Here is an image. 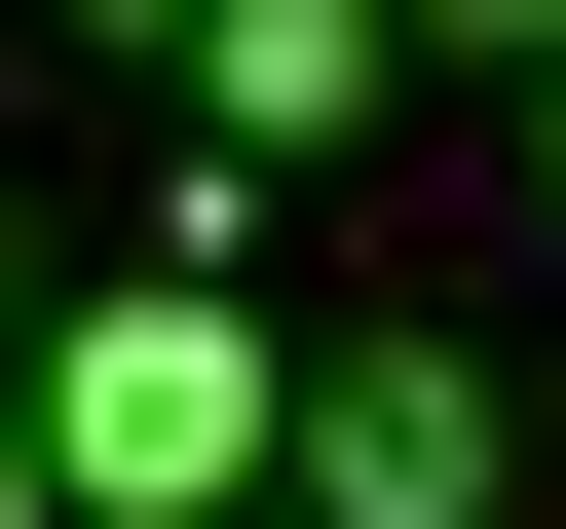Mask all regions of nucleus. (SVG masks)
Returning <instances> with one entry per match:
<instances>
[{
    "label": "nucleus",
    "instance_id": "nucleus-1",
    "mask_svg": "<svg viewBox=\"0 0 566 529\" xmlns=\"http://www.w3.org/2000/svg\"><path fill=\"white\" fill-rule=\"evenodd\" d=\"M264 416H303V378H264V303H227V264H114V303L39 341V454H76V529H189V491H264Z\"/></svg>",
    "mask_w": 566,
    "mask_h": 529
},
{
    "label": "nucleus",
    "instance_id": "nucleus-2",
    "mask_svg": "<svg viewBox=\"0 0 566 529\" xmlns=\"http://www.w3.org/2000/svg\"><path fill=\"white\" fill-rule=\"evenodd\" d=\"M264 454H303V529H491V491H528L491 341H303V416H264Z\"/></svg>",
    "mask_w": 566,
    "mask_h": 529
},
{
    "label": "nucleus",
    "instance_id": "nucleus-3",
    "mask_svg": "<svg viewBox=\"0 0 566 529\" xmlns=\"http://www.w3.org/2000/svg\"><path fill=\"white\" fill-rule=\"evenodd\" d=\"M378 76H416V0H189V114L227 152H378Z\"/></svg>",
    "mask_w": 566,
    "mask_h": 529
},
{
    "label": "nucleus",
    "instance_id": "nucleus-4",
    "mask_svg": "<svg viewBox=\"0 0 566 529\" xmlns=\"http://www.w3.org/2000/svg\"><path fill=\"white\" fill-rule=\"evenodd\" d=\"M416 39H491V76H566V0H416Z\"/></svg>",
    "mask_w": 566,
    "mask_h": 529
},
{
    "label": "nucleus",
    "instance_id": "nucleus-5",
    "mask_svg": "<svg viewBox=\"0 0 566 529\" xmlns=\"http://www.w3.org/2000/svg\"><path fill=\"white\" fill-rule=\"evenodd\" d=\"M0 529H76V454H39V378H0Z\"/></svg>",
    "mask_w": 566,
    "mask_h": 529
},
{
    "label": "nucleus",
    "instance_id": "nucleus-6",
    "mask_svg": "<svg viewBox=\"0 0 566 529\" xmlns=\"http://www.w3.org/2000/svg\"><path fill=\"white\" fill-rule=\"evenodd\" d=\"M39 39H189V0H39Z\"/></svg>",
    "mask_w": 566,
    "mask_h": 529
},
{
    "label": "nucleus",
    "instance_id": "nucleus-7",
    "mask_svg": "<svg viewBox=\"0 0 566 529\" xmlns=\"http://www.w3.org/2000/svg\"><path fill=\"white\" fill-rule=\"evenodd\" d=\"M528 189H566V76H528Z\"/></svg>",
    "mask_w": 566,
    "mask_h": 529
}]
</instances>
